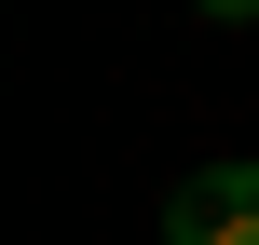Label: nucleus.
Here are the masks:
<instances>
[{"label": "nucleus", "mask_w": 259, "mask_h": 245, "mask_svg": "<svg viewBox=\"0 0 259 245\" xmlns=\"http://www.w3.org/2000/svg\"><path fill=\"white\" fill-rule=\"evenodd\" d=\"M164 245H259V150L178 177V191H164Z\"/></svg>", "instance_id": "1"}, {"label": "nucleus", "mask_w": 259, "mask_h": 245, "mask_svg": "<svg viewBox=\"0 0 259 245\" xmlns=\"http://www.w3.org/2000/svg\"><path fill=\"white\" fill-rule=\"evenodd\" d=\"M191 14H219V27H259V0H191Z\"/></svg>", "instance_id": "2"}]
</instances>
